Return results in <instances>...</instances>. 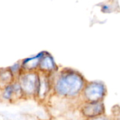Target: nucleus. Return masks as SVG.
I'll list each match as a JSON object with an SVG mask.
<instances>
[{
    "label": "nucleus",
    "mask_w": 120,
    "mask_h": 120,
    "mask_svg": "<svg viewBox=\"0 0 120 120\" xmlns=\"http://www.w3.org/2000/svg\"><path fill=\"white\" fill-rule=\"evenodd\" d=\"M86 82L77 70L70 68H62L53 75V96L70 101L79 100Z\"/></svg>",
    "instance_id": "f257e3e1"
},
{
    "label": "nucleus",
    "mask_w": 120,
    "mask_h": 120,
    "mask_svg": "<svg viewBox=\"0 0 120 120\" xmlns=\"http://www.w3.org/2000/svg\"><path fill=\"white\" fill-rule=\"evenodd\" d=\"M105 84L101 81L86 82L81 96L80 102H101L103 101L107 95Z\"/></svg>",
    "instance_id": "f03ea898"
},
{
    "label": "nucleus",
    "mask_w": 120,
    "mask_h": 120,
    "mask_svg": "<svg viewBox=\"0 0 120 120\" xmlns=\"http://www.w3.org/2000/svg\"><path fill=\"white\" fill-rule=\"evenodd\" d=\"M39 79V72L38 71L23 72L21 75L16 79L20 84L24 94L25 99H34Z\"/></svg>",
    "instance_id": "7ed1b4c3"
},
{
    "label": "nucleus",
    "mask_w": 120,
    "mask_h": 120,
    "mask_svg": "<svg viewBox=\"0 0 120 120\" xmlns=\"http://www.w3.org/2000/svg\"><path fill=\"white\" fill-rule=\"evenodd\" d=\"M53 96V75L39 73V79L34 99L40 103H46Z\"/></svg>",
    "instance_id": "20e7f679"
},
{
    "label": "nucleus",
    "mask_w": 120,
    "mask_h": 120,
    "mask_svg": "<svg viewBox=\"0 0 120 120\" xmlns=\"http://www.w3.org/2000/svg\"><path fill=\"white\" fill-rule=\"evenodd\" d=\"M79 110L84 120L93 119L105 114V107L103 101L80 102Z\"/></svg>",
    "instance_id": "39448f33"
},
{
    "label": "nucleus",
    "mask_w": 120,
    "mask_h": 120,
    "mask_svg": "<svg viewBox=\"0 0 120 120\" xmlns=\"http://www.w3.org/2000/svg\"><path fill=\"white\" fill-rule=\"evenodd\" d=\"M60 70L53 56L48 51H45V53L40 60L38 72L39 73L53 75Z\"/></svg>",
    "instance_id": "423d86ee"
},
{
    "label": "nucleus",
    "mask_w": 120,
    "mask_h": 120,
    "mask_svg": "<svg viewBox=\"0 0 120 120\" xmlns=\"http://www.w3.org/2000/svg\"><path fill=\"white\" fill-rule=\"evenodd\" d=\"M46 51H40L36 55L25 58L21 60V65L24 72H35L38 71L39 62Z\"/></svg>",
    "instance_id": "0eeeda50"
},
{
    "label": "nucleus",
    "mask_w": 120,
    "mask_h": 120,
    "mask_svg": "<svg viewBox=\"0 0 120 120\" xmlns=\"http://www.w3.org/2000/svg\"><path fill=\"white\" fill-rule=\"evenodd\" d=\"M0 101L6 103H14L17 102L13 82L0 87Z\"/></svg>",
    "instance_id": "6e6552de"
},
{
    "label": "nucleus",
    "mask_w": 120,
    "mask_h": 120,
    "mask_svg": "<svg viewBox=\"0 0 120 120\" xmlns=\"http://www.w3.org/2000/svg\"><path fill=\"white\" fill-rule=\"evenodd\" d=\"M15 80L8 68H0V87L11 84Z\"/></svg>",
    "instance_id": "1a4fd4ad"
},
{
    "label": "nucleus",
    "mask_w": 120,
    "mask_h": 120,
    "mask_svg": "<svg viewBox=\"0 0 120 120\" xmlns=\"http://www.w3.org/2000/svg\"><path fill=\"white\" fill-rule=\"evenodd\" d=\"M8 68L10 70V72L12 73V75L14 76L15 79H17L21 75V74L24 72L22 67V65H21L20 60L13 63L11 66L8 67Z\"/></svg>",
    "instance_id": "9d476101"
},
{
    "label": "nucleus",
    "mask_w": 120,
    "mask_h": 120,
    "mask_svg": "<svg viewBox=\"0 0 120 120\" xmlns=\"http://www.w3.org/2000/svg\"><path fill=\"white\" fill-rule=\"evenodd\" d=\"M115 120V119L111 116H108L106 115L105 114L101 116H99L98 117H95L93 119H90V120Z\"/></svg>",
    "instance_id": "9b49d317"
}]
</instances>
